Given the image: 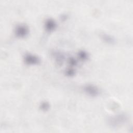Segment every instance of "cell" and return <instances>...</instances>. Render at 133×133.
<instances>
[{
	"label": "cell",
	"mask_w": 133,
	"mask_h": 133,
	"mask_svg": "<svg viewBox=\"0 0 133 133\" xmlns=\"http://www.w3.org/2000/svg\"><path fill=\"white\" fill-rule=\"evenodd\" d=\"M24 62L28 65H35L38 64L39 61V58L36 55L28 54L24 57Z\"/></svg>",
	"instance_id": "4"
},
{
	"label": "cell",
	"mask_w": 133,
	"mask_h": 133,
	"mask_svg": "<svg viewBox=\"0 0 133 133\" xmlns=\"http://www.w3.org/2000/svg\"><path fill=\"white\" fill-rule=\"evenodd\" d=\"M69 63H70L71 65H76V60H75L74 59L71 58H70V59H69Z\"/></svg>",
	"instance_id": "10"
},
{
	"label": "cell",
	"mask_w": 133,
	"mask_h": 133,
	"mask_svg": "<svg viewBox=\"0 0 133 133\" xmlns=\"http://www.w3.org/2000/svg\"><path fill=\"white\" fill-rule=\"evenodd\" d=\"M16 35L20 38L25 37L29 33V29L27 26L25 25L20 24L16 26L15 29Z\"/></svg>",
	"instance_id": "3"
},
{
	"label": "cell",
	"mask_w": 133,
	"mask_h": 133,
	"mask_svg": "<svg viewBox=\"0 0 133 133\" xmlns=\"http://www.w3.org/2000/svg\"><path fill=\"white\" fill-rule=\"evenodd\" d=\"M102 39L108 44H113L115 42V39L112 36L107 34H102L101 35Z\"/></svg>",
	"instance_id": "6"
},
{
	"label": "cell",
	"mask_w": 133,
	"mask_h": 133,
	"mask_svg": "<svg viewBox=\"0 0 133 133\" xmlns=\"http://www.w3.org/2000/svg\"><path fill=\"white\" fill-rule=\"evenodd\" d=\"M66 75H69V76L73 75H74V71L73 70H72V69H70L66 71Z\"/></svg>",
	"instance_id": "9"
},
{
	"label": "cell",
	"mask_w": 133,
	"mask_h": 133,
	"mask_svg": "<svg viewBox=\"0 0 133 133\" xmlns=\"http://www.w3.org/2000/svg\"><path fill=\"white\" fill-rule=\"evenodd\" d=\"M40 108L42 110L46 111L49 109V104L46 101L43 102L40 105Z\"/></svg>",
	"instance_id": "7"
},
{
	"label": "cell",
	"mask_w": 133,
	"mask_h": 133,
	"mask_svg": "<svg viewBox=\"0 0 133 133\" xmlns=\"http://www.w3.org/2000/svg\"><path fill=\"white\" fill-rule=\"evenodd\" d=\"M78 55L79 57L80 58V59L82 60H86L88 58V55L84 51H80L78 52Z\"/></svg>",
	"instance_id": "8"
},
{
	"label": "cell",
	"mask_w": 133,
	"mask_h": 133,
	"mask_svg": "<svg viewBox=\"0 0 133 133\" xmlns=\"http://www.w3.org/2000/svg\"><path fill=\"white\" fill-rule=\"evenodd\" d=\"M57 27V24L54 20L49 18L45 22V28L48 32H51L55 30Z\"/></svg>",
	"instance_id": "5"
},
{
	"label": "cell",
	"mask_w": 133,
	"mask_h": 133,
	"mask_svg": "<svg viewBox=\"0 0 133 133\" xmlns=\"http://www.w3.org/2000/svg\"><path fill=\"white\" fill-rule=\"evenodd\" d=\"M128 119L127 116L125 114H119L109 117L108 124L112 127H117L125 124Z\"/></svg>",
	"instance_id": "1"
},
{
	"label": "cell",
	"mask_w": 133,
	"mask_h": 133,
	"mask_svg": "<svg viewBox=\"0 0 133 133\" xmlns=\"http://www.w3.org/2000/svg\"><path fill=\"white\" fill-rule=\"evenodd\" d=\"M83 90L87 95L91 97H96L99 94L98 88L94 84H86L84 86Z\"/></svg>",
	"instance_id": "2"
}]
</instances>
